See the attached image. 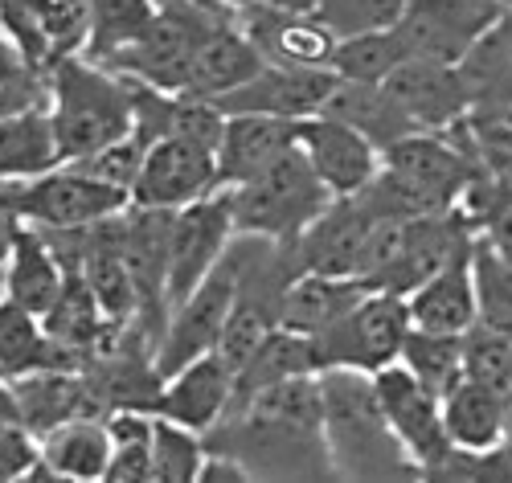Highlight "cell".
<instances>
[{
	"instance_id": "6da1fadb",
	"label": "cell",
	"mask_w": 512,
	"mask_h": 483,
	"mask_svg": "<svg viewBox=\"0 0 512 483\" xmlns=\"http://www.w3.org/2000/svg\"><path fill=\"white\" fill-rule=\"evenodd\" d=\"M46 107L58 131L62 164L82 160L136 131L132 82L87 54H62L46 70Z\"/></svg>"
},
{
	"instance_id": "7a4b0ae2",
	"label": "cell",
	"mask_w": 512,
	"mask_h": 483,
	"mask_svg": "<svg viewBox=\"0 0 512 483\" xmlns=\"http://www.w3.org/2000/svg\"><path fill=\"white\" fill-rule=\"evenodd\" d=\"M324 393V438L332 471L345 475H390L398 463L410 467L406 451L381 414L373 373L361 369H324L320 373Z\"/></svg>"
},
{
	"instance_id": "3957f363",
	"label": "cell",
	"mask_w": 512,
	"mask_h": 483,
	"mask_svg": "<svg viewBox=\"0 0 512 483\" xmlns=\"http://www.w3.org/2000/svg\"><path fill=\"white\" fill-rule=\"evenodd\" d=\"M332 193L316 177V168L295 144L287 156H279L259 177H250L230 189L234 230L250 242H275L295 246L300 234L328 209Z\"/></svg>"
},
{
	"instance_id": "277c9868",
	"label": "cell",
	"mask_w": 512,
	"mask_h": 483,
	"mask_svg": "<svg viewBox=\"0 0 512 483\" xmlns=\"http://www.w3.org/2000/svg\"><path fill=\"white\" fill-rule=\"evenodd\" d=\"M410 303L398 291L373 287L349 316H340L328 332L316 336L324 369H361L377 373L402 357V344L410 332Z\"/></svg>"
},
{
	"instance_id": "5b68a950",
	"label": "cell",
	"mask_w": 512,
	"mask_h": 483,
	"mask_svg": "<svg viewBox=\"0 0 512 483\" xmlns=\"http://www.w3.org/2000/svg\"><path fill=\"white\" fill-rule=\"evenodd\" d=\"M242 258L246 254H230L209 271V279L189 291L173 312H168V324L160 332V344H156V369L160 377L185 369L189 361L205 357L218 348L222 340V328L234 312V299H238V287H242Z\"/></svg>"
},
{
	"instance_id": "8992f818",
	"label": "cell",
	"mask_w": 512,
	"mask_h": 483,
	"mask_svg": "<svg viewBox=\"0 0 512 483\" xmlns=\"http://www.w3.org/2000/svg\"><path fill=\"white\" fill-rule=\"evenodd\" d=\"M373 389H377L381 414H386V422L398 438V447L406 451L410 467L418 475H431L455 451L447 422H443V398L435 389H426L402 361L377 369Z\"/></svg>"
},
{
	"instance_id": "52a82bcc",
	"label": "cell",
	"mask_w": 512,
	"mask_h": 483,
	"mask_svg": "<svg viewBox=\"0 0 512 483\" xmlns=\"http://www.w3.org/2000/svg\"><path fill=\"white\" fill-rule=\"evenodd\" d=\"M127 205H132L127 193L87 177L74 164H58L33 181H21L13 217L37 230H82V226L107 222V217L123 213Z\"/></svg>"
},
{
	"instance_id": "ba28073f",
	"label": "cell",
	"mask_w": 512,
	"mask_h": 483,
	"mask_svg": "<svg viewBox=\"0 0 512 483\" xmlns=\"http://www.w3.org/2000/svg\"><path fill=\"white\" fill-rule=\"evenodd\" d=\"M234 234L238 230H234L230 189L189 201L173 213V238H168V312L209 279V271L226 258Z\"/></svg>"
},
{
	"instance_id": "9c48e42d",
	"label": "cell",
	"mask_w": 512,
	"mask_h": 483,
	"mask_svg": "<svg viewBox=\"0 0 512 483\" xmlns=\"http://www.w3.org/2000/svg\"><path fill=\"white\" fill-rule=\"evenodd\" d=\"M504 17L500 0H410L398 33L414 58L463 62V54Z\"/></svg>"
},
{
	"instance_id": "30bf717a",
	"label": "cell",
	"mask_w": 512,
	"mask_h": 483,
	"mask_svg": "<svg viewBox=\"0 0 512 483\" xmlns=\"http://www.w3.org/2000/svg\"><path fill=\"white\" fill-rule=\"evenodd\" d=\"M218 152L189 136H160L148 144L144 168L132 189V205L144 209H181L218 193Z\"/></svg>"
},
{
	"instance_id": "8fae6325",
	"label": "cell",
	"mask_w": 512,
	"mask_h": 483,
	"mask_svg": "<svg viewBox=\"0 0 512 483\" xmlns=\"http://www.w3.org/2000/svg\"><path fill=\"white\" fill-rule=\"evenodd\" d=\"M373 222H377V213L365 201V193L332 197L328 209L300 234V242L291 246L295 267L320 271V275H340V279H361V258H365Z\"/></svg>"
},
{
	"instance_id": "7c38bea8",
	"label": "cell",
	"mask_w": 512,
	"mask_h": 483,
	"mask_svg": "<svg viewBox=\"0 0 512 483\" xmlns=\"http://www.w3.org/2000/svg\"><path fill=\"white\" fill-rule=\"evenodd\" d=\"M300 152L316 168V177L328 185L332 197H357L373 185L381 168V148L365 140L357 127L340 123L324 111L300 119Z\"/></svg>"
},
{
	"instance_id": "4fadbf2b",
	"label": "cell",
	"mask_w": 512,
	"mask_h": 483,
	"mask_svg": "<svg viewBox=\"0 0 512 483\" xmlns=\"http://www.w3.org/2000/svg\"><path fill=\"white\" fill-rule=\"evenodd\" d=\"M386 91L398 99V107L414 119L422 131H447L459 119L472 115V95L459 62H439V58H406L386 82Z\"/></svg>"
},
{
	"instance_id": "5bb4252c",
	"label": "cell",
	"mask_w": 512,
	"mask_h": 483,
	"mask_svg": "<svg viewBox=\"0 0 512 483\" xmlns=\"http://www.w3.org/2000/svg\"><path fill=\"white\" fill-rule=\"evenodd\" d=\"M234 389H238V373L222 361V353H205V357L189 361L185 369L164 377L152 414L209 434L226 418V410L234 402Z\"/></svg>"
},
{
	"instance_id": "9a60e30c",
	"label": "cell",
	"mask_w": 512,
	"mask_h": 483,
	"mask_svg": "<svg viewBox=\"0 0 512 483\" xmlns=\"http://www.w3.org/2000/svg\"><path fill=\"white\" fill-rule=\"evenodd\" d=\"M336 82V70H312V66H275L267 62L238 91L213 99L226 115H283V119H308L324 107L328 91Z\"/></svg>"
},
{
	"instance_id": "2e32d148",
	"label": "cell",
	"mask_w": 512,
	"mask_h": 483,
	"mask_svg": "<svg viewBox=\"0 0 512 483\" xmlns=\"http://www.w3.org/2000/svg\"><path fill=\"white\" fill-rule=\"evenodd\" d=\"M238 25L246 37L259 46V54L275 66H312V70H332L336 37L312 17V13H291L279 5H250L238 13Z\"/></svg>"
},
{
	"instance_id": "e0dca14e",
	"label": "cell",
	"mask_w": 512,
	"mask_h": 483,
	"mask_svg": "<svg viewBox=\"0 0 512 483\" xmlns=\"http://www.w3.org/2000/svg\"><path fill=\"white\" fill-rule=\"evenodd\" d=\"M300 144V119L283 115H226V131L218 140V181L222 189H234L250 177H259L279 156H287Z\"/></svg>"
},
{
	"instance_id": "ac0fdd59",
	"label": "cell",
	"mask_w": 512,
	"mask_h": 483,
	"mask_svg": "<svg viewBox=\"0 0 512 483\" xmlns=\"http://www.w3.org/2000/svg\"><path fill=\"white\" fill-rule=\"evenodd\" d=\"M111 467V430L107 418L82 414L62 422L58 430L41 434V459L29 479L50 483H103Z\"/></svg>"
},
{
	"instance_id": "d6986e66",
	"label": "cell",
	"mask_w": 512,
	"mask_h": 483,
	"mask_svg": "<svg viewBox=\"0 0 512 483\" xmlns=\"http://www.w3.org/2000/svg\"><path fill=\"white\" fill-rule=\"evenodd\" d=\"M476 242L463 246L439 275H431L422 287L406 295L410 303V324L414 328H431V332H467L480 320V303H476Z\"/></svg>"
},
{
	"instance_id": "ffe728a7",
	"label": "cell",
	"mask_w": 512,
	"mask_h": 483,
	"mask_svg": "<svg viewBox=\"0 0 512 483\" xmlns=\"http://www.w3.org/2000/svg\"><path fill=\"white\" fill-rule=\"evenodd\" d=\"M361 279H340V275H320V271H295L279 295V328H291L300 336H320L328 332L340 316H349L353 307L369 295Z\"/></svg>"
},
{
	"instance_id": "44dd1931",
	"label": "cell",
	"mask_w": 512,
	"mask_h": 483,
	"mask_svg": "<svg viewBox=\"0 0 512 483\" xmlns=\"http://www.w3.org/2000/svg\"><path fill=\"white\" fill-rule=\"evenodd\" d=\"M267 66V58L259 54V46L246 37V29L238 25V17L218 21L197 46L193 58V78H189V95L201 99H222L230 91H238L242 82H250Z\"/></svg>"
},
{
	"instance_id": "7402d4cb",
	"label": "cell",
	"mask_w": 512,
	"mask_h": 483,
	"mask_svg": "<svg viewBox=\"0 0 512 483\" xmlns=\"http://www.w3.org/2000/svg\"><path fill=\"white\" fill-rule=\"evenodd\" d=\"M62 287H66V262L50 242V234L29 222H17L13 254L5 262V295L29 307V312L46 316L58 303Z\"/></svg>"
},
{
	"instance_id": "603a6c76",
	"label": "cell",
	"mask_w": 512,
	"mask_h": 483,
	"mask_svg": "<svg viewBox=\"0 0 512 483\" xmlns=\"http://www.w3.org/2000/svg\"><path fill=\"white\" fill-rule=\"evenodd\" d=\"M443 422L459 451H496L512 438V402L463 377L443 393Z\"/></svg>"
},
{
	"instance_id": "cb8c5ba5",
	"label": "cell",
	"mask_w": 512,
	"mask_h": 483,
	"mask_svg": "<svg viewBox=\"0 0 512 483\" xmlns=\"http://www.w3.org/2000/svg\"><path fill=\"white\" fill-rule=\"evenodd\" d=\"M13 398H17L21 426L33 430L37 438L58 430L70 418L95 414L87 373L78 369H37V373L13 377Z\"/></svg>"
},
{
	"instance_id": "d4e9b609",
	"label": "cell",
	"mask_w": 512,
	"mask_h": 483,
	"mask_svg": "<svg viewBox=\"0 0 512 483\" xmlns=\"http://www.w3.org/2000/svg\"><path fill=\"white\" fill-rule=\"evenodd\" d=\"M37 369H87V361L62 348L50 332L46 320L17 299L0 295V377H25Z\"/></svg>"
},
{
	"instance_id": "484cf974",
	"label": "cell",
	"mask_w": 512,
	"mask_h": 483,
	"mask_svg": "<svg viewBox=\"0 0 512 483\" xmlns=\"http://www.w3.org/2000/svg\"><path fill=\"white\" fill-rule=\"evenodd\" d=\"M320 111L340 119V123H349V127H357L361 136L373 140L381 152H386L390 144H398L402 136H410V131H422V127H414V119L398 107V99L381 82H353V78L336 74V82H332V91H328Z\"/></svg>"
},
{
	"instance_id": "4316f807",
	"label": "cell",
	"mask_w": 512,
	"mask_h": 483,
	"mask_svg": "<svg viewBox=\"0 0 512 483\" xmlns=\"http://www.w3.org/2000/svg\"><path fill=\"white\" fill-rule=\"evenodd\" d=\"M62 164L58 131L46 103L0 119V181H33Z\"/></svg>"
},
{
	"instance_id": "83f0119b",
	"label": "cell",
	"mask_w": 512,
	"mask_h": 483,
	"mask_svg": "<svg viewBox=\"0 0 512 483\" xmlns=\"http://www.w3.org/2000/svg\"><path fill=\"white\" fill-rule=\"evenodd\" d=\"M308 373H324L316 336H300V332L275 324L271 336L259 344V353L242 365L234 402L250 398V393H259L267 385H279V381H291V377H308Z\"/></svg>"
},
{
	"instance_id": "f1b7e54d",
	"label": "cell",
	"mask_w": 512,
	"mask_h": 483,
	"mask_svg": "<svg viewBox=\"0 0 512 483\" xmlns=\"http://www.w3.org/2000/svg\"><path fill=\"white\" fill-rule=\"evenodd\" d=\"M164 0H91V29L82 54L107 62L148 33Z\"/></svg>"
},
{
	"instance_id": "f546056e",
	"label": "cell",
	"mask_w": 512,
	"mask_h": 483,
	"mask_svg": "<svg viewBox=\"0 0 512 483\" xmlns=\"http://www.w3.org/2000/svg\"><path fill=\"white\" fill-rule=\"evenodd\" d=\"M406 58H410V50H406V41L394 25V29L340 37L336 54H332V70L340 78H353V82H386Z\"/></svg>"
},
{
	"instance_id": "4dcf8cb0",
	"label": "cell",
	"mask_w": 512,
	"mask_h": 483,
	"mask_svg": "<svg viewBox=\"0 0 512 483\" xmlns=\"http://www.w3.org/2000/svg\"><path fill=\"white\" fill-rule=\"evenodd\" d=\"M152 410H111V467L103 483H152Z\"/></svg>"
},
{
	"instance_id": "1f68e13d",
	"label": "cell",
	"mask_w": 512,
	"mask_h": 483,
	"mask_svg": "<svg viewBox=\"0 0 512 483\" xmlns=\"http://www.w3.org/2000/svg\"><path fill=\"white\" fill-rule=\"evenodd\" d=\"M426 389H435L439 398L463 381V332H431V328H410L402 357H398Z\"/></svg>"
},
{
	"instance_id": "d6a6232c",
	"label": "cell",
	"mask_w": 512,
	"mask_h": 483,
	"mask_svg": "<svg viewBox=\"0 0 512 483\" xmlns=\"http://www.w3.org/2000/svg\"><path fill=\"white\" fill-rule=\"evenodd\" d=\"M209 443L201 430L168 422L156 414L152 426V483H197Z\"/></svg>"
},
{
	"instance_id": "836d02e7",
	"label": "cell",
	"mask_w": 512,
	"mask_h": 483,
	"mask_svg": "<svg viewBox=\"0 0 512 483\" xmlns=\"http://www.w3.org/2000/svg\"><path fill=\"white\" fill-rule=\"evenodd\" d=\"M472 267H476V303H480L476 324L512 336V258L476 234Z\"/></svg>"
},
{
	"instance_id": "e575fe53",
	"label": "cell",
	"mask_w": 512,
	"mask_h": 483,
	"mask_svg": "<svg viewBox=\"0 0 512 483\" xmlns=\"http://www.w3.org/2000/svg\"><path fill=\"white\" fill-rule=\"evenodd\" d=\"M463 377H472L512 402V336L484 324L463 332Z\"/></svg>"
},
{
	"instance_id": "d590c367",
	"label": "cell",
	"mask_w": 512,
	"mask_h": 483,
	"mask_svg": "<svg viewBox=\"0 0 512 483\" xmlns=\"http://www.w3.org/2000/svg\"><path fill=\"white\" fill-rule=\"evenodd\" d=\"M406 5L410 0H320L312 17L340 41V37H357L373 29H394Z\"/></svg>"
},
{
	"instance_id": "8d00e7d4",
	"label": "cell",
	"mask_w": 512,
	"mask_h": 483,
	"mask_svg": "<svg viewBox=\"0 0 512 483\" xmlns=\"http://www.w3.org/2000/svg\"><path fill=\"white\" fill-rule=\"evenodd\" d=\"M144 156H148V140L140 136V131H127V136L111 140L107 148L82 156V160H66V164H74V168L87 172V177H95V181H103V185H111V189L132 197L136 177L144 168Z\"/></svg>"
},
{
	"instance_id": "74e56055",
	"label": "cell",
	"mask_w": 512,
	"mask_h": 483,
	"mask_svg": "<svg viewBox=\"0 0 512 483\" xmlns=\"http://www.w3.org/2000/svg\"><path fill=\"white\" fill-rule=\"evenodd\" d=\"M37 459H41V438L33 430H25L21 422L0 426V483L29 479Z\"/></svg>"
},
{
	"instance_id": "f35d334b",
	"label": "cell",
	"mask_w": 512,
	"mask_h": 483,
	"mask_svg": "<svg viewBox=\"0 0 512 483\" xmlns=\"http://www.w3.org/2000/svg\"><path fill=\"white\" fill-rule=\"evenodd\" d=\"M37 74H46V70H37L25 50L17 46V41L5 33V25H0V86H17V82H29Z\"/></svg>"
},
{
	"instance_id": "ab89813d",
	"label": "cell",
	"mask_w": 512,
	"mask_h": 483,
	"mask_svg": "<svg viewBox=\"0 0 512 483\" xmlns=\"http://www.w3.org/2000/svg\"><path fill=\"white\" fill-rule=\"evenodd\" d=\"M250 479H254V471L238 455L213 451V447H209V455L201 463V475H197V483H250Z\"/></svg>"
},
{
	"instance_id": "60d3db41",
	"label": "cell",
	"mask_w": 512,
	"mask_h": 483,
	"mask_svg": "<svg viewBox=\"0 0 512 483\" xmlns=\"http://www.w3.org/2000/svg\"><path fill=\"white\" fill-rule=\"evenodd\" d=\"M21 422L17 414V398H13V381L9 377H0V426H13Z\"/></svg>"
},
{
	"instance_id": "b9f144b4",
	"label": "cell",
	"mask_w": 512,
	"mask_h": 483,
	"mask_svg": "<svg viewBox=\"0 0 512 483\" xmlns=\"http://www.w3.org/2000/svg\"><path fill=\"white\" fill-rule=\"evenodd\" d=\"M13 238H17V217L0 213V271H5V262L13 254Z\"/></svg>"
},
{
	"instance_id": "7bdbcfd3",
	"label": "cell",
	"mask_w": 512,
	"mask_h": 483,
	"mask_svg": "<svg viewBox=\"0 0 512 483\" xmlns=\"http://www.w3.org/2000/svg\"><path fill=\"white\" fill-rule=\"evenodd\" d=\"M17 193H21V181H0V213H5V217H13Z\"/></svg>"
},
{
	"instance_id": "ee69618b",
	"label": "cell",
	"mask_w": 512,
	"mask_h": 483,
	"mask_svg": "<svg viewBox=\"0 0 512 483\" xmlns=\"http://www.w3.org/2000/svg\"><path fill=\"white\" fill-rule=\"evenodd\" d=\"M226 9H234V13H242V9H250V5H267V0H222Z\"/></svg>"
},
{
	"instance_id": "f6af8a7d",
	"label": "cell",
	"mask_w": 512,
	"mask_h": 483,
	"mask_svg": "<svg viewBox=\"0 0 512 483\" xmlns=\"http://www.w3.org/2000/svg\"><path fill=\"white\" fill-rule=\"evenodd\" d=\"M0 295H5V271H0Z\"/></svg>"
}]
</instances>
